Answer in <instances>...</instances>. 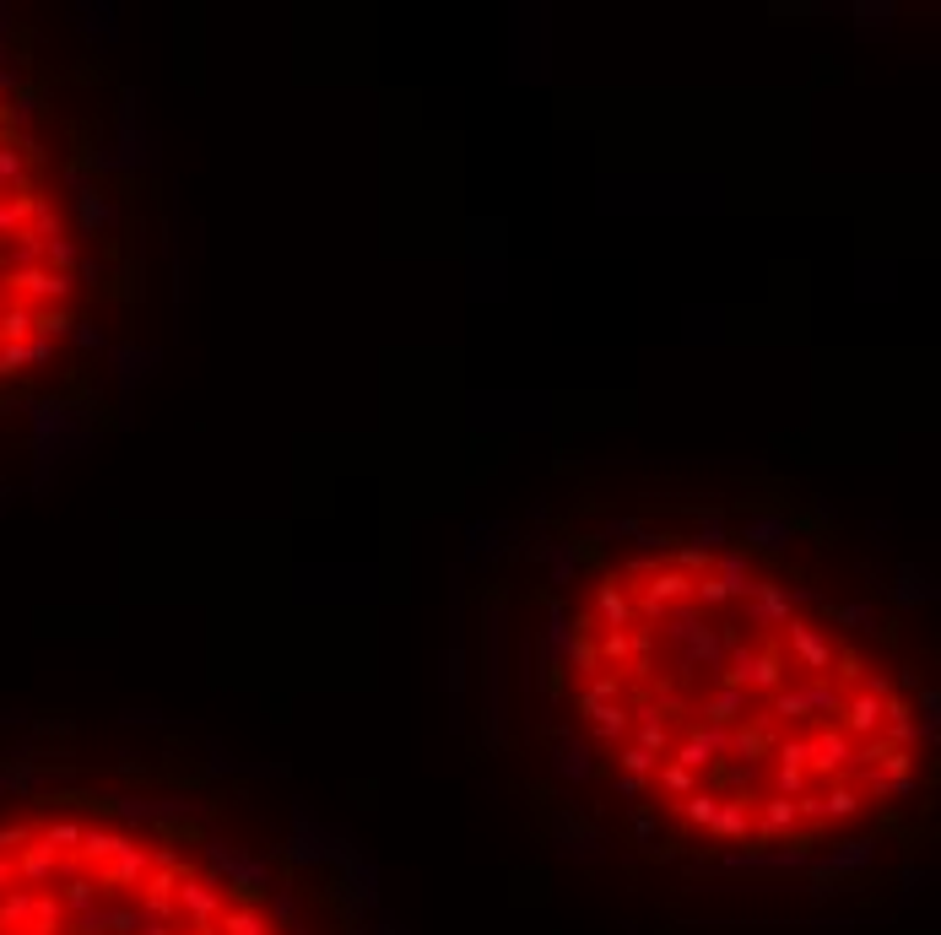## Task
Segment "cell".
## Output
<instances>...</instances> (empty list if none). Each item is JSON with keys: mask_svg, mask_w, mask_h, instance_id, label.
I'll list each match as a JSON object with an SVG mask.
<instances>
[{"mask_svg": "<svg viewBox=\"0 0 941 935\" xmlns=\"http://www.w3.org/2000/svg\"><path fill=\"white\" fill-rule=\"evenodd\" d=\"M0 935H320L206 833L60 811L0 827Z\"/></svg>", "mask_w": 941, "mask_h": 935, "instance_id": "1", "label": "cell"}]
</instances>
